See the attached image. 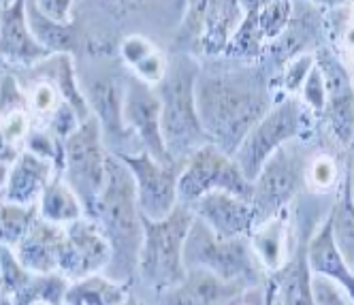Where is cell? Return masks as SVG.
Wrapping results in <instances>:
<instances>
[{
  "label": "cell",
  "instance_id": "6da1fadb",
  "mask_svg": "<svg viewBox=\"0 0 354 305\" xmlns=\"http://www.w3.org/2000/svg\"><path fill=\"white\" fill-rule=\"evenodd\" d=\"M194 107L201 129L231 154L269 109V96L257 73H229L201 82Z\"/></svg>",
  "mask_w": 354,
  "mask_h": 305
},
{
  "label": "cell",
  "instance_id": "7a4b0ae2",
  "mask_svg": "<svg viewBox=\"0 0 354 305\" xmlns=\"http://www.w3.org/2000/svg\"><path fill=\"white\" fill-rule=\"evenodd\" d=\"M105 169L107 186L96 203V214L105 222L107 235L113 243V277H126L133 273L141 246V218L135 207V177L133 171H126L115 158H105Z\"/></svg>",
  "mask_w": 354,
  "mask_h": 305
},
{
  "label": "cell",
  "instance_id": "3957f363",
  "mask_svg": "<svg viewBox=\"0 0 354 305\" xmlns=\"http://www.w3.org/2000/svg\"><path fill=\"white\" fill-rule=\"evenodd\" d=\"M145 228V248L141 269L156 286H173L184 282L182 248L192 226V218L184 207H173L165 220H149L141 214Z\"/></svg>",
  "mask_w": 354,
  "mask_h": 305
},
{
  "label": "cell",
  "instance_id": "277c9868",
  "mask_svg": "<svg viewBox=\"0 0 354 305\" xmlns=\"http://www.w3.org/2000/svg\"><path fill=\"white\" fill-rule=\"evenodd\" d=\"M194 75L196 64L180 56L173 60L162 84V137L171 151L186 149L205 139V131L201 129L194 111Z\"/></svg>",
  "mask_w": 354,
  "mask_h": 305
},
{
  "label": "cell",
  "instance_id": "5b68a950",
  "mask_svg": "<svg viewBox=\"0 0 354 305\" xmlns=\"http://www.w3.org/2000/svg\"><path fill=\"white\" fill-rule=\"evenodd\" d=\"M184 263L207 265L216 275L226 282H257V267L252 261L250 248L243 239L222 237L216 239L205 222H192L190 235L184 241Z\"/></svg>",
  "mask_w": 354,
  "mask_h": 305
},
{
  "label": "cell",
  "instance_id": "8992f818",
  "mask_svg": "<svg viewBox=\"0 0 354 305\" xmlns=\"http://www.w3.org/2000/svg\"><path fill=\"white\" fill-rule=\"evenodd\" d=\"M216 188L231 192L250 203H252V194H254V186H250V182L241 175L239 167L231 163L224 151L205 145L194 154L188 171L180 180L177 190H180L184 198H198Z\"/></svg>",
  "mask_w": 354,
  "mask_h": 305
},
{
  "label": "cell",
  "instance_id": "52a82bcc",
  "mask_svg": "<svg viewBox=\"0 0 354 305\" xmlns=\"http://www.w3.org/2000/svg\"><path fill=\"white\" fill-rule=\"evenodd\" d=\"M299 131V105L286 100L282 107L271 111L265 120L252 126L241 145L237 147V167L248 182L257 180L269 151Z\"/></svg>",
  "mask_w": 354,
  "mask_h": 305
},
{
  "label": "cell",
  "instance_id": "ba28073f",
  "mask_svg": "<svg viewBox=\"0 0 354 305\" xmlns=\"http://www.w3.org/2000/svg\"><path fill=\"white\" fill-rule=\"evenodd\" d=\"M66 156L71 169V182L80 194L90 203L100 190L107 177L105 156L98 145V122L86 120L66 141Z\"/></svg>",
  "mask_w": 354,
  "mask_h": 305
},
{
  "label": "cell",
  "instance_id": "9c48e42d",
  "mask_svg": "<svg viewBox=\"0 0 354 305\" xmlns=\"http://www.w3.org/2000/svg\"><path fill=\"white\" fill-rule=\"evenodd\" d=\"M259 175V184L252 194V207H254V218L267 220L297 192L301 180L299 156L286 147H280Z\"/></svg>",
  "mask_w": 354,
  "mask_h": 305
},
{
  "label": "cell",
  "instance_id": "30bf717a",
  "mask_svg": "<svg viewBox=\"0 0 354 305\" xmlns=\"http://www.w3.org/2000/svg\"><path fill=\"white\" fill-rule=\"evenodd\" d=\"M122 160L137 177L141 214L154 222L165 220L175 203V167L162 169L149 154H141L139 158L122 154Z\"/></svg>",
  "mask_w": 354,
  "mask_h": 305
},
{
  "label": "cell",
  "instance_id": "8fae6325",
  "mask_svg": "<svg viewBox=\"0 0 354 305\" xmlns=\"http://www.w3.org/2000/svg\"><path fill=\"white\" fill-rule=\"evenodd\" d=\"M160 107L162 103L154 92H149L141 82L131 80L129 94H126L124 115L147 143L149 154L156 160H160L165 167H173V158L167 151L165 139L160 135Z\"/></svg>",
  "mask_w": 354,
  "mask_h": 305
},
{
  "label": "cell",
  "instance_id": "7c38bea8",
  "mask_svg": "<svg viewBox=\"0 0 354 305\" xmlns=\"http://www.w3.org/2000/svg\"><path fill=\"white\" fill-rule=\"evenodd\" d=\"M109 259V243L94 226L75 222L68 231V237L62 243L60 269L66 275L82 277L98 269Z\"/></svg>",
  "mask_w": 354,
  "mask_h": 305
},
{
  "label": "cell",
  "instance_id": "4fadbf2b",
  "mask_svg": "<svg viewBox=\"0 0 354 305\" xmlns=\"http://www.w3.org/2000/svg\"><path fill=\"white\" fill-rule=\"evenodd\" d=\"M198 214L212 222L220 237H237L245 233L254 222V207L250 201H243L231 192L214 190L196 203Z\"/></svg>",
  "mask_w": 354,
  "mask_h": 305
},
{
  "label": "cell",
  "instance_id": "5bb4252c",
  "mask_svg": "<svg viewBox=\"0 0 354 305\" xmlns=\"http://www.w3.org/2000/svg\"><path fill=\"white\" fill-rule=\"evenodd\" d=\"M241 293L239 282H226L209 269H192L180 288H175L167 301L182 305H209V303H233Z\"/></svg>",
  "mask_w": 354,
  "mask_h": 305
},
{
  "label": "cell",
  "instance_id": "9a60e30c",
  "mask_svg": "<svg viewBox=\"0 0 354 305\" xmlns=\"http://www.w3.org/2000/svg\"><path fill=\"white\" fill-rule=\"evenodd\" d=\"M64 235L56 226L47 222H35L28 237L21 243V263L35 269L49 273L60 267V252L64 243Z\"/></svg>",
  "mask_w": 354,
  "mask_h": 305
},
{
  "label": "cell",
  "instance_id": "2e32d148",
  "mask_svg": "<svg viewBox=\"0 0 354 305\" xmlns=\"http://www.w3.org/2000/svg\"><path fill=\"white\" fill-rule=\"evenodd\" d=\"M273 293H280L275 301L280 303H303L312 305V284H310V269H308V257H306V246L299 248V257L286 265L280 273H275L269 286V297ZM267 297V299H269Z\"/></svg>",
  "mask_w": 354,
  "mask_h": 305
},
{
  "label": "cell",
  "instance_id": "e0dca14e",
  "mask_svg": "<svg viewBox=\"0 0 354 305\" xmlns=\"http://www.w3.org/2000/svg\"><path fill=\"white\" fill-rule=\"evenodd\" d=\"M3 52L19 60H35L47 54L28 35L21 3L5 5L3 9Z\"/></svg>",
  "mask_w": 354,
  "mask_h": 305
},
{
  "label": "cell",
  "instance_id": "ac0fdd59",
  "mask_svg": "<svg viewBox=\"0 0 354 305\" xmlns=\"http://www.w3.org/2000/svg\"><path fill=\"white\" fill-rule=\"evenodd\" d=\"M310 263L312 269L324 275H333L337 277L344 286H348V290H352V275L348 273L339 252L335 248V239H333V220H328L324 224V228L320 231V235L312 241L310 248Z\"/></svg>",
  "mask_w": 354,
  "mask_h": 305
},
{
  "label": "cell",
  "instance_id": "d6986e66",
  "mask_svg": "<svg viewBox=\"0 0 354 305\" xmlns=\"http://www.w3.org/2000/svg\"><path fill=\"white\" fill-rule=\"evenodd\" d=\"M239 5L235 3H212L205 11V35L203 45L207 54H218L229 45V33L239 19Z\"/></svg>",
  "mask_w": 354,
  "mask_h": 305
},
{
  "label": "cell",
  "instance_id": "ffe728a7",
  "mask_svg": "<svg viewBox=\"0 0 354 305\" xmlns=\"http://www.w3.org/2000/svg\"><path fill=\"white\" fill-rule=\"evenodd\" d=\"M47 173H49V169L45 163H41L32 154H24L13 171L9 196L13 201H21V203L28 201L39 190V186H43Z\"/></svg>",
  "mask_w": 354,
  "mask_h": 305
},
{
  "label": "cell",
  "instance_id": "44dd1931",
  "mask_svg": "<svg viewBox=\"0 0 354 305\" xmlns=\"http://www.w3.org/2000/svg\"><path fill=\"white\" fill-rule=\"evenodd\" d=\"M28 15H30V26L39 41H43L47 47L52 49H75L77 45V35H75L73 26H58L49 17L39 13L37 5H28Z\"/></svg>",
  "mask_w": 354,
  "mask_h": 305
},
{
  "label": "cell",
  "instance_id": "7402d4cb",
  "mask_svg": "<svg viewBox=\"0 0 354 305\" xmlns=\"http://www.w3.org/2000/svg\"><path fill=\"white\" fill-rule=\"evenodd\" d=\"M259 9H261V5H250V13H248L245 21L241 24L239 33L233 37V41L229 45H226V54L229 56L245 58V56H257L261 52L263 33L259 26Z\"/></svg>",
  "mask_w": 354,
  "mask_h": 305
},
{
  "label": "cell",
  "instance_id": "603a6c76",
  "mask_svg": "<svg viewBox=\"0 0 354 305\" xmlns=\"http://www.w3.org/2000/svg\"><path fill=\"white\" fill-rule=\"evenodd\" d=\"M66 303H77V305H90V303H122L124 290L105 282L100 277L86 279L80 286H75L64 297Z\"/></svg>",
  "mask_w": 354,
  "mask_h": 305
},
{
  "label": "cell",
  "instance_id": "cb8c5ba5",
  "mask_svg": "<svg viewBox=\"0 0 354 305\" xmlns=\"http://www.w3.org/2000/svg\"><path fill=\"white\" fill-rule=\"evenodd\" d=\"M43 214L47 220H75L80 216V207L75 196L60 184V180H54L52 186H47L45 198H43Z\"/></svg>",
  "mask_w": 354,
  "mask_h": 305
},
{
  "label": "cell",
  "instance_id": "d4e9b609",
  "mask_svg": "<svg viewBox=\"0 0 354 305\" xmlns=\"http://www.w3.org/2000/svg\"><path fill=\"white\" fill-rule=\"evenodd\" d=\"M318 66H320V71H318L320 77H324L326 92L331 94L333 100L352 94L348 73H346V68L333 56H328L326 52H320L318 54Z\"/></svg>",
  "mask_w": 354,
  "mask_h": 305
},
{
  "label": "cell",
  "instance_id": "484cf974",
  "mask_svg": "<svg viewBox=\"0 0 354 305\" xmlns=\"http://www.w3.org/2000/svg\"><path fill=\"white\" fill-rule=\"evenodd\" d=\"M64 293V282L58 275H45L39 277L30 286H24L17 295V303H58Z\"/></svg>",
  "mask_w": 354,
  "mask_h": 305
},
{
  "label": "cell",
  "instance_id": "4316f807",
  "mask_svg": "<svg viewBox=\"0 0 354 305\" xmlns=\"http://www.w3.org/2000/svg\"><path fill=\"white\" fill-rule=\"evenodd\" d=\"M352 171H348V182L344 190V203H339V207L335 212L333 220V233H337V239L342 243V250L346 252L348 261L352 263Z\"/></svg>",
  "mask_w": 354,
  "mask_h": 305
},
{
  "label": "cell",
  "instance_id": "83f0119b",
  "mask_svg": "<svg viewBox=\"0 0 354 305\" xmlns=\"http://www.w3.org/2000/svg\"><path fill=\"white\" fill-rule=\"evenodd\" d=\"M45 68H49V75L62 86V92L66 94V98L71 100V105L77 109V115L82 120H88V109L84 105L82 96L77 94V90H75V84H73V68H71V62L66 56H60L56 58L54 62L45 64Z\"/></svg>",
  "mask_w": 354,
  "mask_h": 305
},
{
  "label": "cell",
  "instance_id": "f1b7e54d",
  "mask_svg": "<svg viewBox=\"0 0 354 305\" xmlns=\"http://www.w3.org/2000/svg\"><path fill=\"white\" fill-rule=\"evenodd\" d=\"M290 19V3H267L259 9V26L263 37H277Z\"/></svg>",
  "mask_w": 354,
  "mask_h": 305
},
{
  "label": "cell",
  "instance_id": "f546056e",
  "mask_svg": "<svg viewBox=\"0 0 354 305\" xmlns=\"http://www.w3.org/2000/svg\"><path fill=\"white\" fill-rule=\"evenodd\" d=\"M94 100H96V109L103 113V118L120 129V96H118V88L111 80H103L96 82L94 86Z\"/></svg>",
  "mask_w": 354,
  "mask_h": 305
},
{
  "label": "cell",
  "instance_id": "4dcf8cb0",
  "mask_svg": "<svg viewBox=\"0 0 354 305\" xmlns=\"http://www.w3.org/2000/svg\"><path fill=\"white\" fill-rule=\"evenodd\" d=\"M35 207L30 210H21L13 205L3 207V237L9 243H15L24 237V233L28 231V224L32 222Z\"/></svg>",
  "mask_w": 354,
  "mask_h": 305
},
{
  "label": "cell",
  "instance_id": "1f68e13d",
  "mask_svg": "<svg viewBox=\"0 0 354 305\" xmlns=\"http://www.w3.org/2000/svg\"><path fill=\"white\" fill-rule=\"evenodd\" d=\"M331 124L344 143L352 139V94L335 98L331 103Z\"/></svg>",
  "mask_w": 354,
  "mask_h": 305
},
{
  "label": "cell",
  "instance_id": "d6a6232c",
  "mask_svg": "<svg viewBox=\"0 0 354 305\" xmlns=\"http://www.w3.org/2000/svg\"><path fill=\"white\" fill-rule=\"evenodd\" d=\"M259 252L269 267H275L280 263V224H271L257 237Z\"/></svg>",
  "mask_w": 354,
  "mask_h": 305
},
{
  "label": "cell",
  "instance_id": "836d02e7",
  "mask_svg": "<svg viewBox=\"0 0 354 305\" xmlns=\"http://www.w3.org/2000/svg\"><path fill=\"white\" fill-rule=\"evenodd\" d=\"M3 282L5 290L9 288L11 293H19L28 282V275L13 261V254L7 248H3Z\"/></svg>",
  "mask_w": 354,
  "mask_h": 305
},
{
  "label": "cell",
  "instance_id": "e575fe53",
  "mask_svg": "<svg viewBox=\"0 0 354 305\" xmlns=\"http://www.w3.org/2000/svg\"><path fill=\"white\" fill-rule=\"evenodd\" d=\"M306 98L314 109L324 107V88H322V77L318 68L308 73V82H306Z\"/></svg>",
  "mask_w": 354,
  "mask_h": 305
},
{
  "label": "cell",
  "instance_id": "d590c367",
  "mask_svg": "<svg viewBox=\"0 0 354 305\" xmlns=\"http://www.w3.org/2000/svg\"><path fill=\"white\" fill-rule=\"evenodd\" d=\"M314 295H312V299L316 301V303H320V305H328V303H344V299L337 295V290L326 282V279H322V277H316L314 279Z\"/></svg>",
  "mask_w": 354,
  "mask_h": 305
},
{
  "label": "cell",
  "instance_id": "8d00e7d4",
  "mask_svg": "<svg viewBox=\"0 0 354 305\" xmlns=\"http://www.w3.org/2000/svg\"><path fill=\"white\" fill-rule=\"evenodd\" d=\"M21 103H24V98L17 92V86H15L13 77H5L3 80V113L11 111L15 105H21Z\"/></svg>",
  "mask_w": 354,
  "mask_h": 305
},
{
  "label": "cell",
  "instance_id": "74e56055",
  "mask_svg": "<svg viewBox=\"0 0 354 305\" xmlns=\"http://www.w3.org/2000/svg\"><path fill=\"white\" fill-rule=\"evenodd\" d=\"M39 11H41L45 17L52 19L54 24L60 21V26L68 21V15H66L68 3H41V5H39Z\"/></svg>",
  "mask_w": 354,
  "mask_h": 305
},
{
  "label": "cell",
  "instance_id": "f35d334b",
  "mask_svg": "<svg viewBox=\"0 0 354 305\" xmlns=\"http://www.w3.org/2000/svg\"><path fill=\"white\" fill-rule=\"evenodd\" d=\"M310 64H312V56H303V58H299V60L290 66V71H288V75H286V86H288V90H295V88L299 86L301 77L308 73V66H310Z\"/></svg>",
  "mask_w": 354,
  "mask_h": 305
},
{
  "label": "cell",
  "instance_id": "ab89813d",
  "mask_svg": "<svg viewBox=\"0 0 354 305\" xmlns=\"http://www.w3.org/2000/svg\"><path fill=\"white\" fill-rule=\"evenodd\" d=\"M124 54H126V58L133 60L135 64H141L143 60L149 58V56H147V47H145L143 41H139V39H133V41L126 43V45H124Z\"/></svg>",
  "mask_w": 354,
  "mask_h": 305
},
{
  "label": "cell",
  "instance_id": "60d3db41",
  "mask_svg": "<svg viewBox=\"0 0 354 305\" xmlns=\"http://www.w3.org/2000/svg\"><path fill=\"white\" fill-rule=\"evenodd\" d=\"M314 180L322 186H326L328 182L333 180V165L326 163V160H320L314 169Z\"/></svg>",
  "mask_w": 354,
  "mask_h": 305
},
{
  "label": "cell",
  "instance_id": "b9f144b4",
  "mask_svg": "<svg viewBox=\"0 0 354 305\" xmlns=\"http://www.w3.org/2000/svg\"><path fill=\"white\" fill-rule=\"evenodd\" d=\"M37 100H39L37 105L45 109V107L49 105V100H52V92H49V88H41V90H39V96H37Z\"/></svg>",
  "mask_w": 354,
  "mask_h": 305
}]
</instances>
